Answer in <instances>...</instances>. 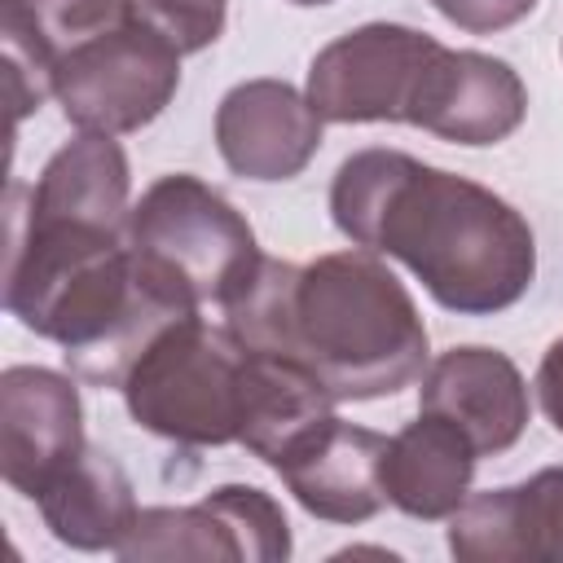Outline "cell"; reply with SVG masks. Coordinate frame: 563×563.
Returning <instances> with one entry per match:
<instances>
[{
	"instance_id": "19",
	"label": "cell",
	"mask_w": 563,
	"mask_h": 563,
	"mask_svg": "<svg viewBox=\"0 0 563 563\" xmlns=\"http://www.w3.org/2000/svg\"><path fill=\"white\" fill-rule=\"evenodd\" d=\"M334 396L295 361L251 347L246 356V387H242V435L238 444L251 449L264 466L277 471V462L303 444L330 413Z\"/></svg>"
},
{
	"instance_id": "9",
	"label": "cell",
	"mask_w": 563,
	"mask_h": 563,
	"mask_svg": "<svg viewBox=\"0 0 563 563\" xmlns=\"http://www.w3.org/2000/svg\"><path fill=\"white\" fill-rule=\"evenodd\" d=\"M84 444V405L70 374L48 365L0 374V475L13 493L35 501Z\"/></svg>"
},
{
	"instance_id": "2",
	"label": "cell",
	"mask_w": 563,
	"mask_h": 563,
	"mask_svg": "<svg viewBox=\"0 0 563 563\" xmlns=\"http://www.w3.org/2000/svg\"><path fill=\"white\" fill-rule=\"evenodd\" d=\"M220 317L246 347L303 365L334 400L396 396L427 369V325L413 295L361 246L312 264L264 255Z\"/></svg>"
},
{
	"instance_id": "12",
	"label": "cell",
	"mask_w": 563,
	"mask_h": 563,
	"mask_svg": "<svg viewBox=\"0 0 563 563\" xmlns=\"http://www.w3.org/2000/svg\"><path fill=\"white\" fill-rule=\"evenodd\" d=\"M528 88L501 57L475 48H440L413 101V128L453 145H497L519 132Z\"/></svg>"
},
{
	"instance_id": "10",
	"label": "cell",
	"mask_w": 563,
	"mask_h": 563,
	"mask_svg": "<svg viewBox=\"0 0 563 563\" xmlns=\"http://www.w3.org/2000/svg\"><path fill=\"white\" fill-rule=\"evenodd\" d=\"M321 114L286 79L233 84L216 106V150L242 180H290L321 150Z\"/></svg>"
},
{
	"instance_id": "17",
	"label": "cell",
	"mask_w": 563,
	"mask_h": 563,
	"mask_svg": "<svg viewBox=\"0 0 563 563\" xmlns=\"http://www.w3.org/2000/svg\"><path fill=\"white\" fill-rule=\"evenodd\" d=\"M475 462H479L475 444L453 422L418 409V418L387 440V457H383L387 506L422 523L449 519L471 497Z\"/></svg>"
},
{
	"instance_id": "7",
	"label": "cell",
	"mask_w": 563,
	"mask_h": 563,
	"mask_svg": "<svg viewBox=\"0 0 563 563\" xmlns=\"http://www.w3.org/2000/svg\"><path fill=\"white\" fill-rule=\"evenodd\" d=\"M444 44L400 22H365L308 66V101L325 123H409L427 66Z\"/></svg>"
},
{
	"instance_id": "20",
	"label": "cell",
	"mask_w": 563,
	"mask_h": 563,
	"mask_svg": "<svg viewBox=\"0 0 563 563\" xmlns=\"http://www.w3.org/2000/svg\"><path fill=\"white\" fill-rule=\"evenodd\" d=\"M136 13L163 31L180 57L185 53H202L224 35V0H132Z\"/></svg>"
},
{
	"instance_id": "22",
	"label": "cell",
	"mask_w": 563,
	"mask_h": 563,
	"mask_svg": "<svg viewBox=\"0 0 563 563\" xmlns=\"http://www.w3.org/2000/svg\"><path fill=\"white\" fill-rule=\"evenodd\" d=\"M537 400H541V413L550 418L554 431H563V339H554L537 365Z\"/></svg>"
},
{
	"instance_id": "11",
	"label": "cell",
	"mask_w": 563,
	"mask_h": 563,
	"mask_svg": "<svg viewBox=\"0 0 563 563\" xmlns=\"http://www.w3.org/2000/svg\"><path fill=\"white\" fill-rule=\"evenodd\" d=\"M418 409L453 422L475 444V453L488 457L519 444L532 400L519 365L506 352L484 343H462L427 365Z\"/></svg>"
},
{
	"instance_id": "18",
	"label": "cell",
	"mask_w": 563,
	"mask_h": 563,
	"mask_svg": "<svg viewBox=\"0 0 563 563\" xmlns=\"http://www.w3.org/2000/svg\"><path fill=\"white\" fill-rule=\"evenodd\" d=\"M44 528L70 550H114L136 519L128 471L101 449L84 444L35 497Z\"/></svg>"
},
{
	"instance_id": "14",
	"label": "cell",
	"mask_w": 563,
	"mask_h": 563,
	"mask_svg": "<svg viewBox=\"0 0 563 563\" xmlns=\"http://www.w3.org/2000/svg\"><path fill=\"white\" fill-rule=\"evenodd\" d=\"M449 550L466 563H563V466L466 497L449 515Z\"/></svg>"
},
{
	"instance_id": "8",
	"label": "cell",
	"mask_w": 563,
	"mask_h": 563,
	"mask_svg": "<svg viewBox=\"0 0 563 563\" xmlns=\"http://www.w3.org/2000/svg\"><path fill=\"white\" fill-rule=\"evenodd\" d=\"M128 563L150 559H233L282 563L290 559L286 510L255 484H220L194 506H145L114 545Z\"/></svg>"
},
{
	"instance_id": "21",
	"label": "cell",
	"mask_w": 563,
	"mask_h": 563,
	"mask_svg": "<svg viewBox=\"0 0 563 563\" xmlns=\"http://www.w3.org/2000/svg\"><path fill=\"white\" fill-rule=\"evenodd\" d=\"M431 9L466 35H493L523 22L537 9V0H431Z\"/></svg>"
},
{
	"instance_id": "15",
	"label": "cell",
	"mask_w": 563,
	"mask_h": 563,
	"mask_svg": "<svg viewBox=\"0 0 563 563\" xmlns=\"http://www.w3.org/2000/svg\"><path fill=\"white\" fill-rule=\"evenodd\" d=\"M132 13V0H0V48L13 123L53 97V70L79 40L128 22Z\"/></svg>"
},
{
	"instance_id": "3",
	"label": "cell",
	"mask_w": 563,
	"mask_h": 563,
	"mask_svg": "<svg viewBox=\"0 0 563 563\" xmlns=\"http://www.w3.org/2000/svg\"><path fill=\"white\" fill-rule=\"evenodd\" d=\"M4 308L31 334L62 347L66 369L92 387H123L141 352L180 317L202 312L158 286L128 233L44 220L13 198Z\"/></svg>"
},
{
	"instance_id": "5",
	"label": "cell",
	"mask_w": 563,
	"mask_h": 563,
	"mask_svg": "<svg viewBox=\"0 0 563 563\" xmlns=\"http://www.w3.org/2000/svg\"><path fill=\"white\" fill-rule=\"evenodd\" d=\"M141 268L189 308H224L264 260L246 216L189 172L158 176L128 216Z\"/></svg>"
},
{
	"instance_id": "16",
	"label": "cell",
	"mask_w": 563,
	"mask_h": 563,
	"mask_svg": "<svg viewBox=\"0 0 563 563\" xmlns=\"http://www.w3.org/2000/svg\"><path fill=\"white\" fill-rule=\"evenodd\" d=\"M128 194H132L128 154L110 132H79L44 163L31 189L13 185V198L31 216L84 220L114 233H128V216H132Z\"/></svg>"
},
{
	"instance_id": "4",
	"label": "cell",
	"mask_w": 563,
	"mask_h": 563,
	"mask_svg": "<svg viewBox=\"0 0 563 563\" xmlns=\"http://www.w3.org/2000/svg\"><path fill=\"white\" fill-rule=\"evenodd\" d=\"M251 347L220 321L189 312L172 321L132 365L123 391L128 418L189 449L238 444L242 435V387Z\"/></svg>"
},
{
	"instance_id": "1",
	"label": "cell",
	"mask_w": 563,
	"mask_h": 563,
	"mask_svg": "<svg viewBox=\"0 0 563 563\" xmlns=\"http://www.w3.org/2000/svg\"><path fill=\"white\" fill-rule=\"evenodd\" d=\"M330 220L361 251L400 260L457 317L515 308L537 277L532 224L493 189L400 150H356L330 180Z\"/></svg>"
},
{
	"instance_id": "6",
	"label": "cell",
	"mask_w": 563,
	"mask_h": 563,
	"mask_svg": "<svg viewBox=\"0 0 563 563\" xmlns=\"http://www.w3.org/2000/svg\"><path fill=\"white\" fill-rule=\"evenodd\" d=\"M180 88V48L141 13L79 40L53 70V97L79 132H136Z\"/></svg>"
},
{
	"instance_id": "13",
	"label": "cell",
	"mask_w": 563,
	"mask_h": 563,
	"mask_svg": "<svg viewBox=\"0 0 563 563\" xmlns=\"http://www.w3.org/2000/svg\"><path fill=\"white\" fill-rule=\"evenodd\" d=\"M383 457L387 435L330 413L303 444H295L277 462V475L312 519L365 523L387 506Z\"/></svg>"
},
{
	"instance_id": "23",
	"label": "cell",
	"mask_w": 563,
	"mask_h": 563,
	"mask_svg": "<svg viewBox=\"0 0 563 563\" xmlns=\"http://www.w3.org/2000/svg\"><path fill=\"white\" fill-rule=\"evenodd\" d=\"M290 4H303V9H312V4H334V0H290Z\"/></svg>"
}]
</instances>
